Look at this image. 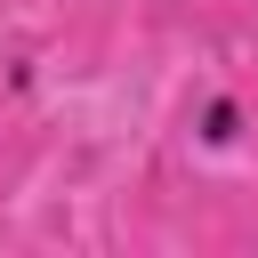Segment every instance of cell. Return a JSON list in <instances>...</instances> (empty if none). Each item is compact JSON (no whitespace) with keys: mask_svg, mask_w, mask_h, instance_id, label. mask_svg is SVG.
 I'll return each instance as SVG.
<instances>
[{"mask_svg":"<svg viewBox=\"0 0 258 258\" xmlns=\"http://www.w3.org/2000/svg\"><path fill=\"white\" fill-rule=\"evenodd\" d=\"M250 129H258V121H250V97H242V89H226V81H218V89H202V97L185 105V137H194V153H210V161L242 153V145H250Z\"/></svg>","mask_w":258,"mask_h":258,"instance_id":"cell-1","label":"cell"},{"mask_svg":"<svg viewBox=\"0 0 258 258\" xmlns=\"http://www.w3.org/2000/svg\"><path fill=\"white\" fill-rule=\"evenodd\" d=\"M8 89H16V97H32V89H40V73H32V56H8Z\"/></svg>","mask_w":258,"mask_h":258,"instance_id":"cell-2","label":"cell"}]
</instances>
